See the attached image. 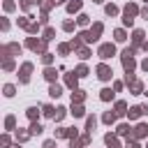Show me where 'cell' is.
I'll return each mask as SVG.
<instances>
[{
  "label": "cell",
  "instance_id": "obj_1",
  "mask_svg": "<svg viewBox=\"0 0 148 148\" xmlns=\"http://www.w3.org/2000/svg\"><path fill=\"white\" fill-rule=\"evenodd\" d=\"M132 56H134V51H132V49H125V51H123V65H125V69H127V72H132V69H134V58H132Z\"/></svg>",
  "mask_w": 148,
  "mask_h": 148
},
{
  "label": "cell",
  "instance_id": "obj_2",
  "mask_svg": "<svg viewBox=\"0 0 148 148\" xmlns=\"http://www.w3.org/2000/svg\"><path fill=\"white\" fill-rule=\"evenodd\" d=\"M99 32H102V23H95V25H92V30H90V32H83L81 37H83L86 42H95V39L99 37Z\"/></svg>",
  "mask_w": 148,
  "mask_h": 148
},
{
  "label": "cell",
  "instance_id": "obj_3",
  "mask_svg": "<svg viewBox=\"0 0 148 148\" xmlns=\"http://www.w3.org/2000/svg\"><path fill=\"white\" fill-rule=\"evenodd\" d=\"M111 56H116V46H113V44H102V46H99V58L106 60V58H111Z\"/></svg>",
  "mask_w": 148,
  "mask_h": 148
},
{
  "label": "cell",
  "instance_id": "obj_4",
  "mask_svg": "<svg viewBox=\"0 0 148 148\" xmlns=\"http://www.w3.org/2000/svg\"><path fill=\"white\" fill-rule=\"evenodd\" d=\"M136 12H139V9H136V5H127V7H125V18H123V21H125V25H130V23H132V16H136Z\"/></svg>",
  "mask_w": 148,
  "mask_h": 148
},
{
  "label": "cell",
  "instance_id": "obj_5",
  "mask_svg": "<svg viewBox=\"0 0 148 148\" xmlns=\"http://www.w3.org/2000/svg\"><path fill=\"white\" fill-rule=\"evenodd\" d=\"M97 76H99L102 81H106V79H111V69H109L106 65H99V67H97Z\"/></svg>",
  "mask_w": 148,
  "mask_h": 148
},
{
  "label": "cell",
  "instance_id": "obj_6",
  "mask_svg": "<svg viewBox=\"0 0 148 148\" xmlns=\"http://www.w3.org/2000/svg\"><path fill=\"white\" fill-rule=\"evenodd\" d=\"M146 134H148V125H143V123H141V125H136L134 136H146Z\"/></svg>",
  "mask_w": 148,
  "mask_h": 148
},
{
  "label": "cell",
  "instance_id": "obj_7",
  "mask_svg": "<svg viewBox=\"0 0 148 148\" xmlns=\"http://www.w3.org/2000/svg\"><path fill=\"white\" fill-rule=\"evenodd\" d=\"M104 141H106V146H109V148H118V139H116L113 134H106V136H104Z\"/></svg>",
  "mask_w": 148,
  "mask_h": 148
},
{
  "label": "cell",
  "instance_id": "obj_8",
  "mask_svg": "<svg viewBox=\"0 0 148 148\" xmlns=\"http://www.w3.org/2000/svg\"><path fill=\"white\" fill-rule=\"evenodd\" d=\"M30 69H32L30 62H25V65L21 67V81H28V72H30Z\"/></svg>",
  "mask_w": 148,
  "mask_h": 148
},
{
  "label": "cell",
  "instance_id": "obj_9",
  "mask_svg": "<svg viewBox=\"0 0 148 148\" xmlns=\"http://www.w3.org/2000/svg\"><path fill=\"white\" fill-rule=\"evenodd\" d=\"M72 113H74V116H83V106H81V104H74V102H72Z\"/></svg>",
  "mask_w": 148,
  "mask_h": 148
},
{
  "label": "cell",
  "instance_id": "obj_10",
  "mask_svg": "<svg viewBox=\"0 0 148 148\" xmlns=\"http://www.w3.org/2000/svg\"><path fill=\"white\" fill-rule=\"evenodd\" d=\"M79 7H81V0H74V2H69V5H67V12H76Z\"/></svg>",
  "mask_w": 148,
  "mask_h": 148
},
{
  "label": "cell",
  "instance_id": "obj_11",
  "mask_svg": "<svg viewBox=\"0 0 148 148\" xmlns=\"http://www.w3.org/2000/svg\"><path fill=\"white\" fill-rule=\"evenodd\" d=\"M130 83H132V90H134V95H139V92H141V81H134V79H132Z\"/></svg>",
  "mask_w": 148,
  "mask_h": 148
},
{
  "label": "cell",
  "instance_id": "obj_12",
  "mask_svg": "<svg viewBox=\"0 0 148 148\" xmlns=\"http://www.w3.org/2000/svg\"><path fill=\"white\" fill-rule=\"evenodd\" d=\"M111 97H113V92H111L109 88H104V90H102V99H104V102H109Z\"/></svg>",
  "mask_w": 148,
  "mask_h": 148
},
{
  "label": "cell",
  "instance_id": "obj_13",
  "mask_svg": "<svg viewBox=\"0 0 148 148\" xmlns=\"http://www.w3.org/2000/svg\"><path fill=\"white\" fill-rule=\"evenodd\" d=\"M106 14H109V16L118 14V7H116V5H106Z\"/></svg>",
  "mask_w": 148,
  "mask_h": 148
},
{
  "label": "cell",
  "instance_id": "obj_14",
  "mask_svg": "<svg viewBox=\"0 0 148 148\" xmlns=\"http://www.w3.org/2000/svg\"><path fill=\"white\" fill-rule=\"evenodd\" d=\"M141 39H143V32H141V30H134V42L141 44Z\"/></svg>",
  "mask_w": 148,
  "mask_h": 148
},
{
  "label": "cell",
  "instance_id": "obj_15",
  "mask_svg": "<svg viewBox=\"0 0 148 148\" xmlns=\"http://www.w3.org/2000/svg\"><path fill=\"white\" fill-rule=\"evenodd\" d=\"M76 74H79V76H86V74H88V67H86V65H79Z\"/></svg>",
  "mask_w": 148,
  "mask_h": 148
},
{
  "label": "cell",
  "instance_id": "obj_16",
  "mask_svg": "<svg viewBox=\"0 0 148 148\" xmlns=\"http://www.w3.org/2000/svg\"><path fill=\"white\" fill-rule=\"evenodd\" d=\"M49 92H51V97H58V95H60V86H51Z\"/></svg>",
  "mask_w": 148,
  "mask_h": 148
},
{
  "label": "cell",
  "instance_id": "obj_17",
  "mask_svg": "<svg viewBox=\"0 0 148 148\" xmlns=\"http://www.w3.org/2000/svg\"><path fill=\"white\" fill-rule=\"evenodd\" d=\"M74 99H76V102H81V99H83V92H81V90L72 92V102H74Z\"/></svg>",
  "mask_w": 148,
  "mask_h": 148
},
{
  "label": "cell",
  "instance_id": "obj_18",
  "mask_svg": "<svg viewBox=\"0 0 148 148\" xmlns=\"http://www.w3.org/2000/svg\"><path fill=\"white\" fill-rule=\"evenodd\" d=\"M116 113H127V111H125V102H118V104H116Z\"/></svg>",
  "mask_w": 148,
  "mask_h": 148
},
{
  "label": "cell",
  "instance_id": "obj_19",
  "mask_svg": "<svg viewBox=\"0 0 148 148\" xmlns=\"http://www.w3.org/2000/svg\"><path fill=\"white\" fill-rule=\"evenodd\" d=\"M113 120H116V113H111V111L104 113V123H113Z\"/></svg>",
  "mask_w": 148,
  "mask_h": 148
},
{
  "label": "cell",
  "instance_id": "obj_20",
  "mask_svg": "<svg viewBox=\"0 0 148 148\" xmlns=\"http://www.w3.org/2000/svg\"><path fill=\"white\" fill-rule=\"evenodd\" d=\"M30 132H32V134H39V132H42V125H39V123H32Z\"/></svg>",
  "mask_w": 148,
  "mask_h": 148
},
{
  "label": "cell",
  "instance_id": "obj_21",
  "mask_svg": "<svg viewBox=\"0 0 148 148\" xmlns=\"http://www.w3.org/2000/svg\"><path fill=\"white\" fill-rule=\"evenodd\" d=\"M116 42H125V32L123 30H116Z\"/></svg>",
  "mask_w": 148,
  "mask_h": 148
},
{
  "label": "cell",
  "instance_id": "obj_22",
  "mask_svg": "<svg viewBox=\"0 0 148 148\" xmlns=\"http://www.w3.org/2000/svg\"><path fill=\"white\" fill-rule=\"evenodd\" d=\"M76 76H79V74H69V76H67V83H69V86H76Z\"/></svg>",
  "mask_w": 148,
  "mask_h": 148
},
{
  "label": "cell",
  "instance_id": "obj_23",
  "mask_svg": "<svg viewBox=\"0 0 148 148\" xmlns=\"http://www.w3.org/2000/svg\"><path fill=\"white\" fill-rule=\"evenodd\" d=\"M118 134H123V136L130 134V127H127V125H120V127H118Z\"/></svg>",
  "mask_w": 148,
  "mask_h": 148
},
{
  "label": "cell",
  "instance_id": "obj_24",
  "mask_svg": "<svg viewBox=\"0 0 148 148\" xmlns=\"http://www.w3.org/2000/svg\"><path fill=\"white\" fill-rule=\"evenodd\" d=\"M44 74H46V79H49V81H53V79H56V72H53V69H46Z\"/></svg>",
  "mask_w": 148,
  "mask_h": 148
},
{
  "label": "cell",
  "instance_id": "obj_25",
  "mask_svg": "<svg viewBox=\"0 0 148 148\" xmlns=\"http://www.w3.org/2000/svg\"><path fill=\"white\" fill-rule=\"evenodd\" d=\"M79 23H81V25H88V16L81 14V16H79Z\"/></svg>",
  "mask_w": 148,
  "mask_h": 148
},
{
  "label": "cell",
  "instance_id": "obj_26",
  "mask_svg": "<svg viewBox=\"0 0 148 148\" xmlns=\"http://www.w3.org/2000/svg\"><path fill=\"white\" fill-rule=\"evenodd\" d=\"M5 95L12 97V95H14V88H12V86H5Z\"/></svg>",
  "mask_w": 148,
  "mask_h": 148
},
{
  "label": "cell",
  "instance_id": "obj_27",
  "mask_svg": "<svg viewBox=\"0 0 148 148\" xmlns=\"http://www.w3.org/2000/svg\"><path fill=\"white\" fill-rule=\"evenodd\" d=\"M62 28H65V30H72V28H74V23H72V21H65V25H62Z\"/></svg>",
  "mask_w": 148,
  "mask_h": 148
},
{
  "label": "cell",
  "instance_id": "obj_28",
  "mask_svg": "<svg viewBox=\"0 0 148 148\" xmlns=\"http://www.w3.org/2000/svg\"><path fill=\"white\" fill-rule=\"evenodd\" d=\"M125 148H139V143H136V141H127V146H125Z\"/></svg>",
  "mask_w": 148,
  "mask_h": 148
},
{
  "label": "cell",
  "instance_id": "obj_29",
  "mask_svg": "<svg viewBox=\"0 0 148 148\" xmlns=\"http://www.w3.org/2000/svg\"><path fill=\"white\" fill-rule=\"evenodd\" d=\"M44 148H56V143H53V141H46V143H44Z\"/></svg>",
  "mask_w": 148,
  "mask_h": 148
},
{
  "label": "cell",
  "instance_id": "obj_30",
  "mask_svg": "<svg viewBox=\"0 0 148 148\" xmlns=\"http://www.w3.org/2000/svg\"><path fill=\"white\" fill-rule=\"evenodd\" d=\"M141 16H143V18H148V7H146V9H141Z\"/></svg>",
  "mask_w": 148,
  "mask_h": 148
},
{
  "label": "cell",
  "instance_id": "obj_31",
  "mask_svg": "<svg viewBox=\"0 0 148 148\" xmlns=\"http://www.w3.org/2000/svg\"><path fill=\"white\" fill-rule=\"evenodd\" d=\"M141 67H143V69H146V72H148V58H146V60H143V65H141Z\"/></svg>",
  "mask_w": 148,
  "mask_h": 148
},
{
  "label": "cell",
  "instance_id": "obj_32",
  "mask_svg": "<svg viewBox=\"0 0 148 148\" xmlns=\"http://www.w3.org/2000/svg\"><path fill=\"white\" fill-rule=\"evenodd\" d=\"M58 2H62V0H51V5H58Z\"/></svg>",
  "mask_w": 148,
  "mask_h": 148
},
{
  "label": "cell",
  "instance_id": "obj_33",
  "mask_svg": "<svg viewBox=\"0 0 148 148\" xmlns=\"http://www.w3.org/2000/svg\"><path fill=\"white\" fill-rule=\"evenodd\" d=\"M143 51H148V42H146V44H143Z\"/></svg>",
  "mask_w": 148,
  "mask_h": 148
},
{
  "label": "cell",
  "instance_id": "obj_34",
  "mask_svg": "<svg viewBox=\"0 0 148 148\" xmlns=\"http://www.w3.org/2000/svg\"><path fill=\"white\" fill-rule=\"evenodd\" d=\"M92 2H102V0H92Z\"/></svg>",
  "mask_w": 148,
  "mask_h": 148
},
{
  "label": "cell",
  "instance_id": "obj_35",
  "mask_svg": "<svg viewBox=\"0 0 148 148\" xmlns=\"http://www.w3.org/2000/svg\"><path fill=\"white\" fill-rule=\"evenodd\" d=\"M143 2H148V0H143Z\"/></svg>",
  "mask_w": 148,
  "mask_h": 148
}]
</instances>
